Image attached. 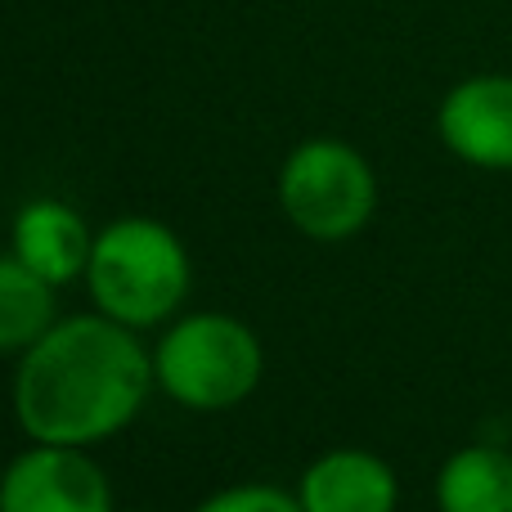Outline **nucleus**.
Here are the masks:
<instances>
[{
    "instance_id": "obj_5",
    "label": "nucleus",
    "mask_w": 512,
    "mask_h": 512,
    "mask_svg": "<svg viewBox=\"0 0 512 512\" xmlns=\"http://www.w3.org/2000/svg\"><path fill=\"white\" fill-rule=\"evenodd\" d=\"M0 512H117L108 477L86 450L41 445L0 472Z\"/></svg>"
},
{
    "instance_id": "obj_6",
    "label": "nucleus",
    "mask_w": 512,
    "mask_h": 512,
    "mask_svg": "<svg viewBox=\"0 0 512 512\" xmlns=\"http://www.w3.org/2000/svg\"><path fill=\"white\" fill-rule=\"evenodd\" d=\"M436 135L459 162L477 171H512V77L477 72L445 90Z\"/></svg>"
},
{
    "instance_id": "obj_12",
    "label": "nucleus",
    "mask_w": 512,
    "mask_h": 512,
    "mask_svg": "<svg viewBox=\"0 0 512 512\" xmlns=\"http://www.w3.org/2000/svg\"><path fill=\"white\" fill-rule=\"evenodd\" d=\"M131 512H144V508H131Z\"/></svg>"
},
{
    "instance_id": "obj_11",
    "label": "nucleus",
    "mask_w": 512,
    "mask_h": 512,
    "mask_svg": "<svg viewBox=\"0 0 512 512\" xmlns=\"http://www.w3.org/2000/svg\"><path fill=\"white\" fill-rule=\"evenodd\" d=\"M194 512H301V504H297V495H288V490L252 481V486L216 490V495L203 499Z\"/></svg>"
},
{
    "instance_id": "obj_3",
    "label": "nucleus",
    "mask_w": 512,
    "mask_h": 512,
    "mask_svg": "<svg viewBox=\"0 0 512 512\" xmlns=\"http://www.w3.org/2000/svg\"><path fill=\"white\" fill-rule=\"evenodd\" d=\"M265 369L261 337L243 319L221 310L171 319V328L153 346V382L180 409L216 414L234 409L256 391Z\"/></svg>"
},
{
    "instance_id": "obj_7",
    "label": "nucleus",
    "mask_w": 512,
    "mask_h": 512,
    "mask_svg": "<svg viewBox=\"0 0 512 512\" xmlns=\"http://www.w3.org/2000/svg\"><path fill=\"white\" fill-rule=\"evenodd\" d=\"M9 252L36 270L45 283L63 288L72 279H86L90 252H95V230L86 225V216L77 207H68L63 198H32L14 212L9 225Z\"/></svg>"
},
{
    "instance_id": "obj_1",
    "label": "nucleus",
    "mask_w": 512,
    "mask_h": 512,
    "mask_svg": "<svg viewBox=\"0 0 512 512\" xmlns=\"http://www.w3.org/2000/svg\"><path fill=\"white\" fill-rule=\"evenodd\" d=\"M153 382V351L108 315L54 319L14 373V418L27 441L86 450L140 418Z\"/></svg>"
},
{
    "instance_id": "obj_9",
    "label": "nucleus",
    "mask_w": 512,
    "mask_h": 512,
    "mask_svg": "<svg viewBox=\"0 0 512 512\" xmlns=\"http://www.w3.org/2000/svg\"><path fill=\"white\" fill-rule=\"evenodd\" d=\"M441 512H512V454L499 445H463L436 472Z\"/></svg>"
},
{
    "instance_id": "obj_10",
    "label": "nucleus",
    "mask_w": 512,
    "mask_h": 512,
    "mask_svg": "<svg viewBox=\"0 0 512 512\" xmlns=\"http://www.w3.org/2000/svg\"><path fill=\"white\" fill-rule=\"evenodd\" d=\"M54 324V283L27 270L14 252L0 256V355H23Z\"/></svg>"
},
{
    "instance_id": "obj_2",
    "label": "nucleus",
    "mask_w": 512,
    "mask_h": 512,
    "mask_svg": "<svg viewBox=\"0 0 512 512\" xmlns=\"http://www.w3.org/2000/svg\"><path fill=\"white\" fill-rule=\"evenodd\" d=\"M194 265L171 225L153 216H122L95 234L86 288L99 315L126 328H158L185 306Z\"/></svg>"
},
{
    "instance_id": "obj_4",
    "label": "nucleus",
    "mask_w": 512,
    "mask_h": 512,
    "mask_svg": "<svg viewBox=\"0 0 512 512\" xmlns=\"http://www.w3.org/2000/svg\"><path fill=\"white\" fill-rule=\"evenodd\" d=\"M279 207L315 243H346L373 221L378 176L346 140H306L279 167Z\"/></svg>"
},
{
    "instance_id": "obj_8",
    "label": "nucleus",
    "mask_w": 512,
    "mask_h": 512,
    "mask_svg": "<svg viewBox=\"0 0 512 512\" xmlns=\"http://www.w3.org/2000/svg\"><path fill=\"white\" fill-rule=\"evenodd\" d=\"M301 512H396L400 481L373 450H328L297 481Z\"/></svg>"
}]
</instances>
